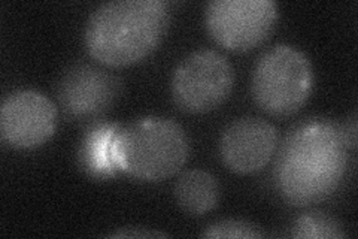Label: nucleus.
<instances>
[{
  "mask_svg": "<svg viewBox=\"0 0 358 239\" xmlns=\"http://www.w3.org/2000/svg\"><path fill=\"white\" fill-rule=\"evenodd\" d=\"M342 126L309 118L291 129L279 148L275 181L279 195L294 207H309L333 196L348 169Z\"/></svg>",
  "mask_w": 358,
  "mask_h": 239,
  "instance_id": "f257e3e1",
  "label": "nucleus"
},
{
  "mask_svg": "<svg viewBox=\"0 0 358 239\" xmlns=\"http://www.w3.org/2000/svg\"><path fill=\"white\" fill-rule=\"evenodd\" d=\"M169 20V5L162 0H114L103 4L87 21V51L96 62L109 67L134 64L159 47Z\"/></svg>",
  "mask_w": 358,
  "mask_h": 239,
  "instance_id": "f03ea898",
  "label": "nucleus"
},
{
  "mask_svg": "<svg viewBox=\"0 0 358 239\" xmlns=\"http://www.w3.org/2000/svg\"><path fill=\"white\" fill-rule=\"evenodd\" d=\"M189 153L184 129L171 118L143 117L121 126L114 156L120 170L130 177L159 183L178 174Z\"/></svg>",
  "mask_w": 358,
  "mask_h": 239,
  "instance_id": "7ed1b4c3",
  "label": "nucleus"
},
{
  "mask_svg": "<svg viewBox=\"0 0 358 239\" xmlns=\"http://www.w3.org/2000/svg\"><path fill=\"white\" fill-rule=\"evenodd\" d=\"M313 67L308 55L291 45H276L257 62L252 96L268 116L289 117L299 112L313 90Z\"/></svg>",
  "mask_w": 358,
  "mask_h": 239,
  "instance_id": "20e7f679",
  "label": "nucleus"
},
{
  "mask_svg": "<svg viewBox=\"0 0 358 239\" xmlns=\"http://www.w3.org/2000/svg\"><path fill=\"white\" fill-rule=\"evenodd\" d=\"M234 86V69L226 55L215 50H197L176 66L172 96L188 114H206L226 102Z\"/></svg>",
  "mask_w": 358,
  "mask_h": 239,
  "instance_id": "39448f33",
  "label": "nucleus"
},
{
  "mask_svg": "<svg viewBox=\"0 0 358 239\" xmlns=\"http://www.w3.org/2000/svg\"><path fill=\"white\" fill-rule=\"evenodd\" d=\"M278 18L279 8L273 0H212L205 14L209 35L234 53L262 45L276 27Z\"/></svg>",
  "mask_w": 358,
  "mask_h": 239,
  "instance_id": "423d86ee",
  "label": "nucleus"
},
{
  "mask_svg": "<svg viewBox=\"0 0 358 239\" xmlns=\"http://www.w3.org/2000/svg\"><path fill=\"white\" fill-rule=\"evenodd\" d=\"M121 79L103 67L78 63L66 69L55 86V97L66 118L88 121L102 117L121 95Z\"/></svg>",
  "mask_w": 358,
  "mask_h": 239,
  "instance_id": "0eeeda50",
  "label": "nucleus"
},
{
  "mask_svg": "<svg viewBox=\"0 0 358 239\" xmlns=\"http://www.w3.org/2000/svg\"><path fill=\"white\" fill-rule=\"evenodd\" d=\"M57 126V107L36 90L10 93L0 108L2 139L18 150H31L47 142Z\"/></svg>",
  "mask_w": 358,
  "mask_h": 239,
  "instance_id": "6e6552de",
  "label": "nucleus"
},
{
  "mask_svg": "<svg viewBox=\"0 0 358 239\" xmlns=\"http://www.w3.org/2000/svg\"><path fill=\"white\" fill-rule=\"evenodd\" d=\"M276 146L278 130L272 123L259 117H242L222 132L220 153L230 170L246 175L259 172L271 162Z\"/></svg>",
  "mask_w": 358,
  "mask_h": 239,
  "instance_id": "1a4fd4ad",
  "label": "nucleus"
},
{
  "mask_svg": "<svg viewBox=\"0 0 358 239\" xmlns=\"http://www.w3.org/2000/svg\"><path fill=\"white\" fill-rule=\"evenodd\" d=\"M120 128L115 123H100L87 130L81 144L80 161L88 175L106 179L120 170L114 156V141Z\"/></svg>",
  "mask_w": 358,
  "mask_h": 239,
  "instance_id": "9d476101",
  "label": "nucleus"
},
{
  "mask_svg": "<svg viewBox=\"0 0 358 239\" xmlns=\"http://www.w3.org/2000/svg\"><path fill=\"white\" fill-rule=\"evenodd\" d=\"M173 191L179 208L194 217L215 210L221 196L218 179L203 169L187 170L176 181Z\"/></svg>",
  "mask_w": 358,
  "mask_h": 239,
  "instance_id": "9b49d317",
  "label": "nucleus"
},
{
  "mask_svg": "<svg viewBox=\"0 0 358 239\" xmlns=\"http://www.w3.org/2000/svg\"><path fill=\"white\" fill-rule=\"evenodd\" d=\"M289 236L300 239H336L345 238L346 233L341 223L331 215L313 211L294 220Z\"/></svg>",
  "mask_w": 358,
  "mask_h": 239,
  "instance_id": "f8f14e48",
  "label": "nucleus"
},
{
  "mask_svg": "<svg viewBox=\"0 0 358 239\" xmlns=\"http://www.w3.org/2000/svg\"><path fill=\"white\" fill-rule=\"evenodd\" d=\"M203 238H246L257 239L263 238L264 232L259 226L243 220H222L217 221L206 227L205 232H201Z\"/></svg>",
  "mask_w": 358,
  "mask_h": 239,
  "instance_id": "ddd939ff",
  "label": "nucleus"
},
{
  "mask_svg": "<svg viewBox=\"0 0 358 239\" xmlns=\"http://www.w3.org/2000/svg\"><path fill=\"white\" fill-rule=\"evenodd\" d=\"M109 238H166L167 233L160 231H151L147 227H124V229L109 233Z\"/></svg>",
  "mask_w": 358,
  "mask_h": 239,
  "instance_id": "4468645a",
  "label": "nucleus"
},
{
  "mask_svg": "<svg viewBox=\"0 0 358 239\" xmlns=\"http://www.w3.org/2000/svg\"><path fill=\"white\" fill-rule=\"evenodd\" d=\"M342 133H343V139L346 142V146L352 150L357 145V120L355 116L346 121L345 126H342Z\"/></svg>",
  "mask_w": 358,
  "mask_h": 239,
  "instance_id": "2eb2a0df",
  "label": "nucleus"
}]
</instances>
